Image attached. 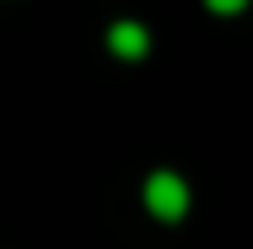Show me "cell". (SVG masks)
Instances as JSON below:
<instances>
[{"mask_svg":"<svg viewBox=\"0 0 253 249\" xmlns=\"http://www.w3.org/2000/svg\"><path fill=\"white\" fill-rule=\"evenodd\" d=\"M145 207H150L160 221H178V216L188 212V184H183L178 174H169V169H160V174L145 184Z\"/></svg>","mask_w":253,"mask_h":249,"instance_id":"1","label":"cell"},{"mask_svg":"<svg viewBox=\"0 0 253 249\" xmlns=\"http://www.w3.org/2000/svg\"><path fill=\"white\" fill-rule=\"evenodd\" d=\"M211 9H216V14H239V9L249 5V0H207Z\"/></svg>","mask_w":253,"mask_h":249,"instance_id":"3","label":"cell"},{"mask_svg":"<svg viewBox=\"0 0 253 249\" xmlns=\"http://www.w3.org/2000/svg\"><path fill=\"white\" fill-rule=\"evenodd\" d=\"M108 47L126 61H136V56H145V47H150V33H145L141 24H131V19H122V24L108 28Z\"/></svg>","mask_w":253,"mask_h":249,"instance_id":"2","label":"cell"}]
</instances>
